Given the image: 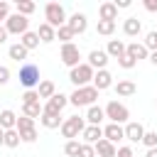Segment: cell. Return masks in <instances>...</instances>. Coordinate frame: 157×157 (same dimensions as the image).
Wrapping results in <instances>:
<instances>
[{
    "label": "cell",
    "instance_id": "cell-1",
    "mask_svg": "<svg viewBox=\"0 0 157 157\" xmlns=\"http://www.w3.org/2000/svg\"><path fill=\"white\" fill-rule=\"evenodd\" d=\"M66 10H64V5L61 2H47L44 5V22L47 25H52L54 29H59V27H64L66 25Z\"/></svg>",
    "mask_w": 157,
    "mask_h": 157
},
{
    "label": "cell",
    "instance_id": "cell-2",
    "mask_svg": "<svg viewBox=\"0 0 157 157\" xmlns=\"http://www.w3.org/2000/svg\"><path fill=\"white\" fill-rule=\"evenodd\" d=\"M96 98H98V91L91 83V86H83V88H74V93L69 96V103L76 105V108H81V105L91 108V105H96Z\"/></svg>",
    "mask_w": 157,
    "mask_h": 157
},
{
    "label": "cell",
    "instance_id": "cell-3",
    "mask_svg": "<svg viewBox=\"0 0 157 157\" xmlns=\"http://www.w3.org/2000/svg\"><path fill=\"white\" fill-rule=\"evenodd\" d=\"M93 76H96V71H93L88 64H78L76 69H69V81H71L76 88L91 86V83H93Z\"/></svg>",
    "mask_w": 157,
    "mask_h": 157
},
{
    "label": "cell",
    "instance_id": "cell-4",
    "mask_svg": "<svg viewBox=\"0 0 157 157\" xmlns=\"http://www.w3.org/2000/svg\"><path fill=\"white\" fill-rule=\"evenodd\" d=\"M86 130V118H78V115H69L64 123H61V135L66 140H78V135Z\"/></svg>",
    "mask_w": 157,
    "mask_h": 157
},
{
    "label": "cell",
    "instance_id": "cell-5",
    "mask_svg": "<svg viewBox=\"0 0 157 157\" xmlns=\"http://www.w3.org/2000/svg\"><path fill=\"white\" fill-rule=\"evenodd\" d=\"M20 83L27 91H37V86H39V66L37 64H22L20 66Z\"/></svg>",
    "mask_w": 157,
    "mask_h": 157
},
{
    "label": "cell",
    "instance_id": "cell-6",
    "mask_svg": "<svg viewBox=\"0 0 157 157\" xmlns=\"http://www.w3.org/2000/svg\"><path fill=\"white\" fill-rule=\"evenodd\" d=\"M103 110H105V118H108L110 123H118V125L128 123V118H130V110H128L120 101H108V105H105Z\"/></svg>",
    "mask_w": 157,
    "mask_h": 157
},
{
    "label": "cell",
    "instance_id": "cell-7",
    "mask_svg": "<svg viewBox=\"0 0 157 157\" xmlns=\"http://www.w3.org/2000/svg\"><path fill=\"white\" fill-rule=\"evenodd\" d=\"M5 29H7L10 34L22 37L25 32H29V20H27L25 15H20V12H12V15L7 17V22H5Z\"/></svg>",
    "mask_w": 157,
    "mask_h": 157
},
{
    "label": "cell",
    "instance_id": "cell-8",
    "mask_svg": "<svg viewBox=\"0 0 157 157\" xmlns=\"http://www.w3.org/2000/svg\"><path fill=\"white\" fill-rule=\"evenodd\" d=\"M59 56H61V61H64L69 69H76L78 64H83V61H81V49H78V44H74V42H71V44H61V54H59Z\"/></svg>",
    "mask_w": 157,
    "mask_h": 157
},
{
    "label": "cell",
    "instance_id": "cell-9",
    "mask_svg": "<svg viewBox=\"0 0 157 157\" xmlns=\"http://www.w3.org/2000/svg\"><path fill=\"white\" fill-rule=\"evenodd\" d=\"M69 105V96H64L61 91L59 93H54L47 103H44V113H49V115H61V110Z\"/></svg>",
    "mask_w": 157,
    "mask_h": 157
},
{
    "label": "cell",
    "instance_id": "cell-10",
    "mask_svg": "<svg viewBox=\"0 0 157 157\" xmlns=\"http://www.w3.org/2000/svg\"><path fill=\"white\" fill-rule=\"evenodd\" d=\"M108 59H110V56L105 54V49H93V52L88 54V61H86V64H88L93 71H103V69L108 66Z\"/></svg>",
    "mask_w": 157,
    "mask_h": 157
},
{
    "label": "cell",
    "instance_id": "cell-11",
    "mask_svg": "<svg viewBox=\"0 0 157 157\" xmlns=\"http://www.w3.org/2000/svg\"><path fill=\"white\" fill-rule=\"evenodd\" d=\"M66 27H69L74 34H83V32H86V27H88V20H86V15H83V12H74V15H69Z\"/></svg>",
    "mask_w": 157,
    "mask_h": 157
},
{
    "label": "cell",
    "instance_id": "cell-12",
    "mask_svg": "<svg viewBox=\"0 0 157 157\" xmlns=\"http://www.w3.org/2000/svg\"><path fill=\"white\" fill-rule=\"evenodd\" d=\"M103 137L108 140V142H120V140H125V128L123 125H118V123H108L105 128H103Z\"/></svg>",
    "mask_w": 157,
    "mask_h": 157
},
{
    "label": "cell",
    "instance_id": "cell-13",
    "mask_svg": "<svg viewBox=\"0 0 157 157\" xmlns=\"http://www.w3.org/2000/svg\"><path fill=\"white\" fill-rule=\"evenodd\" d=\"M110 86H113V74H110L108 69L96 71V76H93V88L101 93V91H105V88H110Z\"/></svg>",
    "mask_w": 157,
    "mask_h": 157
},
{
    "label": "cell",
    "instance_id": "cell-14",
    "mask_svg": "<svg viewBox=\"0 0 157 157\" xmlns=\"http://www.w3.org/2000/svg\"><path fill=\"white\" fill-rule=\"evenodd\" d=\"M142 137H145V128H142V123H125V140H130V142H142Z\"/></svg>",
    "mask_w": 157,
    "mask_h": 157
},
{
    "label": "cell",
    "instance_id": "cell-15",
    "mask_svg": "<svg viewBox=\"0 0 157 157\" xmlns=\"http://www.w3.org/2000/svg\"><path fill=\"white\" fill-rule=\"evenodd\" d=\"M81 137H83L86 145H96V142L103 140V128L101 125H86V130L81 132Z\"/></svg>",
    "mask_w": 157,
    "mask_h": 157
},
{
    "label": "cell",
    "instance_id": "cell-16",
    "mask_svg": "<svg viewBox=\"0 0 157 157\" xmlns=\"http://www.w3.org/2000/svg\"><path fill=\"white\" fill-rule=\"evenodd\" d=\"M125 54L132 56L135 61H140V59H150V52H147V47H145L142 42H130L128 49H125Z\"/></svg>",
    "mask_w": 157,
    "mask_h": 157
},
{
    "label": "cell",
    "instance_id": "cell-17",
    "mask_svg": "<svg viewBox=\"0 0 157 157\" xmlns=\"http://www.w3.org/2000/svg\"><path fill=\"white\" fill-rule=\"evenodd\" d=\"M125 49H128V44H125L123 39H108L105 54L113 56V59H120V56H125Z\"/></svg>",
    "mask_w": 157,
    "mask_h": 157
},
{
    "label": "cell",
    "instance_id": "cell-18",
    "mask_svg": "<svg viewBox=\"0 0 157 157\" xmlns=\"http://www.w3.org/2000/svg\"><path fill=\"white\" fill-rule=\"evenodd\" d=\"M93 147H96V157H118V147L113 142H108L105 137L101 142H96Z\"/></svg>",
    "mask_w": 157,
    "mask_h": 157
},
{
    "label": "cell",
    "instance_id": "cell-19",
    "mask_svg": "<svg viewBox=\"0 0 157 157\" xmlns=\"http://www.w3.org/2000/svg\"><path fill=\"white\" fill-rule=\"evenodd\" d=\"M98 20H110V22H115V20H118V7H115V2H101V5H98Z\"/></svg>",
    "mask_w": 157,
    "mask_h": 157
},
{
    "label": "cell",
    "instance_id": "cell-20",
    "mask_svg": "<svg viewBox=\"0 0 157 157\" xmlns=\"http://www.w3.org/2000/svg\"><path fill=\"white\" fill-rule=\"evenodd\" d=\"M105 120V110L101 105H91L86 110V125H101Z\"/></svg>",
    "mask_w": 157,
    "mask_h": 157
},
{
    "label": "cell",
    "instance_id": "cell-21",
    "mask_svg": "<svg viewBox=\"0 0 157 157\" xmlns=\"http://www.w3.org/2000/svg\"><path fill=\"white\" fill-rule=\"evenodd\" d=\"M0 128H2V130H15V128H17V115H15V110L5 108V110L0 113Z\"/></svg>",
    "mask_w": 157,
    "mask_h": 157
},
{
    "label": "cell",
    "instance_id": "cell-22",
    "mask_svg": "<svg viewBox=\"0 0 157 157\" xmlns=\"http://www.w3.org/2000/svg\"><path fill=\"white\" fill-rule=\"evenodd\" d=\"M123 32H125L128 37H137V34L142 32V22H140L137 17H128V20L123 22Z\"/></svg>",
    "mask_w": 157,
    "mask_h": 157
},
{
    "label": "cell",
    "instance_id": "cell-23",
    "mask_svg": "<svg viewBox=\"0 0 157 157\" xmlns=\"http://www.w3.org/2000/svg\"><path fill=\"white\" fill-rule=\"evenodd\" d=\"M42 113H44V105L39 103V101H34V103H22V115H27V118H42Z\"/></svg>",
    "mask_w": 157,
    "mask_h": 157
},
{
    "label": "cell",
    "instance_id": "cell-24",
    "mask_svg": "<svg viewBox=\"0 0 157 157\" xmlns=\"http://www.w3.org/2000/svg\"><path fill=\"white\" fill-rule=\"evenodd\" d=\"M37 34H39V42H44V44H49V42H54V39H56V29H54L52 25H47V22H42V25H39Z\"/></svg>",
    "mask_w": 157,
    "mask_h": 157
},
{
    "label": "cell",
    "instance_id": "cell-25",
    "mask_svg": "<svg viewBox=\"0 0 157 157\" xmlns=\"http://www.w3.org/2000/svg\"><path fill=\"white\" fill-rule=\"evenodd\" d=\"M20 44H22V47H25L27 52H32V49H37V47H39V34L29 29V32H25V34L20 37Z\"/></svg>",
    "mask_w": 157,
    "mask_h": 157
},
{
    "label": "cell",
    "instance_id": "cell-26",
    "mask_svg": "<svg viewBox=\"0 0 157 157\" xmlns=\"http://www.w3.org/2000/svg\"><path fill=\"white\" fill-rule=\"evenodd\" d=\"M7 54H10V59H15V61L20 64V61H25V59H27V54H29V52H27L20 42H15V44H10V47H7Z\"/></svg>",
    "mask_w": 157,
    "mask_h": 157
},
{
    "label": "cell",
    "instance_id": "cell-27",
    "mask_svg": "<svg viewBox=\"0 0 157 157\" xmlns=\"http://www.w3.org/2000/svg\"><path fill=\"white\" fill-rule=\"evenodd\" d=\"M37 93H39V98H52L54 93H56V86H54V81H49V78H44V81H39V86H37Z\"/></svg>",
    "mask_w": 157,
    "mask_h": 157
},
{
    "label": "cell",
    "instance_id": "cell-28",
    "mask_svg": "<svg viewBox=\"0 0 157 157\" xmlns=\"http://www.w3.org/2000/svg\"><path fill=\"white\" fill-rule=\"evenodd\" d=\"M113 88H115V93H118V96H132V93L137 91V86H135L132 81H128V78H125V81H118Z\"/></svg>",
    "mask_w": 157,
    "mask_h": 157
},
{
    "label": "cell",
    "instance_id": "cell-29",
    "mask_svg": "<svg viewBox=\"0 0 157 157\" xmlns=\"http://www.w3.org/2000/svg\"><path fill=\"white\" fill-rule=\"evenodd\" d=\"M39 123L47 128V130H54V128H61V115H49V113H42V118H39Z\"/></svg>",
    "mask_w": 157,
    "mask_h": 157
},
{
    "label": "cell",
    "instance_id": "cell-30",
    "mask_svg": "<svg viewBox=\"0 0 157 157\" xmlns=\"http://www.w3.org/2000/svg\"><path fill=\"white\" fill-rule=\"evenodd\" d=\"M34 10H37V5H34L32 0H17V2H15V12H20V15H25V17H29Z\"/></svg>",
    "mask_w": 157,
    "mask_h": 157
},
{
    "label": "cell",
    "instance_id": "cell-31",
    "mask_svg": "<svg viewBox=\"0 0 157 157\" xmlns=\"http://www.w3.org/2000/svg\"><path fill=\"white\" fill-rule=\"evenodd\" d=\"M96 32H98V34H103V37H110V34L115 32V22H110V20H98Z\"/></svg>",
    "mask_w": 157,
    "mask_h": 157
},
{
    "label": "cell",
    "instance_id": "cell-32",
    "mask_svg": "<svg viewBox=\"0 0 157 157\" xmlns=\"http://www.w3.org/2000/svg\"><path fill=\"white\" fill-rule=\"evenodd\" d=\"M20 142H22V137H20L17 128L15 130H5V147H17Z\"/></svg>",
    "mask_w": 157,
    "mask_h": 157
},
{
    "label": "cell",
    "instance_id": "cell-33",
    "mask_svg": "<svg viewBox=\"0 0 157 157\" xmlns=\"http://www.w3.org/2000/svg\"><path fill=\"white\" fill-rule=\"evenodd\" d=\"M74 37H76V34H74V32H71L66 25L56 29V39H61V44H71V42H74Z\"/></svg>",
    "mask_w": 157,
    "mask_h": 157
},
{
    "label": "cell",
    "instance_id": "cell-34",
    "mask_svg": "<svg viewBox=\"0 0 157 157\" xmlns=\"http://www.w3.org/2000/svg\"><path fill=\"white\" fill-rule=\"evenodd\" d=\"M78 150H81L78 140H66V145H64V155L66 157H78Z\"/></svg>",
    "mask_w": 157,
    "mask_h": 157
},
{
    "label": "cell",
    "instance_id": "cell-35",
    "mask_svg": "<svg viewBox=\"0 0 157 157\" xmlns=\"http://www.w3.org/2000/svg\"><path fill=\"white\" fill-rule=\"evenodd\" d=\"M25 130H34V120L27 115H20L17 118V132H25Z\"/></svg>",
    "mask_w": 157,
    "mask_h": 157
},
{
    "label": "cell",
    "instance_id": "cell-36",
    "mask_svg": "<svg viewBox=\"0 0 157 157\" xmlns=\"http://www.w3.org/2000/svg\"><path fill=\"white\" fill-rule=\"evenodd\" d=\"M142 44L147 47V52H157V29L147 32V34H145V42H142Z\"/></svg>",
    "mask_w": 157,
    "mask_h": 157
},
{
    "label": "cell",
    "instance_id": "cell-37",
    "mask_svg": "<svg viewBox=\"0 0 157 157\" xmlns=\"http://www.w3.org/2000/svg\"><path fill=\"white\" fill-rule=\"evenodd\" d=\"M142 145H145L147 150H152V147H157V132H155V130H145V137H142Z\"/></svg>",
    "mask_w": 157,
    "mask_h": 157
},
{
    "label": "cell",
    "instance_id": "cell-38",
    "mask_svg": "<svg viewBox=\"0 0 157 157\" xmlns=\"http://www.w3.org/2000/svg\"><path fill=\"white\" fill-rule=\"evenodd\" d=\"M78 157H96V147H93V145H86V142H81Z\"/></svg>",
    "mask_w": 157,
    "mask_h": 157
},
{
    "label": "cell",
    "instance_id": "cell-39",
    "mask_svg": "<svg viewBox=\"0 0 157 157\" xmlns=\"http://www.w3.org/2000/svg\"><path fill=\"white\" fill-rule=\"evenodd\" d=\"M135 64H137V61H135V59H132V56H128V54H125V56H120V59H118V66H120V69H132V66H135Z\"/></svg>",
    "mask_w": 157,
    "mask_h": 157
},
{
    "label": "cell",
    "instance_id": "cell-40",
    "mask_svg": "<svg viewBox=\"0 0 157 157\" xmlns=\"http://www.w3.org/2000/svg\"><path fill=\"white\" fill-rule=\"evenodd\" d=\"M7 17H10V2L0 0V22L5 25V22H7Z\"/></svg>",
    "mask_w": 157,
    "mask_h": 157
},
{
    "label": "cell",
    "instance_id": "cell-41",
    "mask_svg": "<svg viewBox=\"0 0 157 157\" xmlns=\"http://www.w3.org/2000/svg\"><path fill=\"white\" fill-rule=\"evenodd\" d=\"M34 101H39V93L37 91H25L22 93V103H34Z\"/></svg>",
    "mask_w": 157,
    "mask_h": 157
},
{
    "label": "cell",
    "instance_id": "cell-42",
    "mask_svg": "<svg viewBox=\"0 0 157 157\" xmlns=\"http://www.w3.org/2000/svg\"><path fill=\"white\" fill-rule=\"evenodd\" d=\"M10 76H12V71H10L7 66H0V86H5V83L10 81Z\"/></svg>",
    "mask_w": 157,
    "mask_h": 157
},
{
    "label": "cell",
    "instance_id": "cell-43",
    "mask_svg": "<svg viewBox=\"0 0 157 157\" xmlns=\"http://www.w3.org/2000/svg\"><path fill=\"white\" fill-rule=\"evenodd\" d=\"M142 5H145L147 12H155V15H157V0H145Z\"/></svg>",
    "mask_w": 157,
    "mask_h": 157
},
{
    "label": "cell",
    "instance_id": "cell-44",
    "mask_svg": "<svg viewBox=\"0 0 157 157\" xmlns=\"http://www.w3.org/2000/svg\"><path fill=\"white\" fill-rule=\"evenodd\" d=\"M118 157H135L132 155V147H128V145L125 147H118Z\"/></svg>",
    "mask_w": 157,
    "mask_h": 157
},
{
    "label": "cell",
    "instance_id": "cell-45",
    "mask_svg": "<svg viewBox=\"0 0 157 157\" xmlns=\"http://www.w3.org/2000/svg\"><path fill=\"white\" fill-rule=\"evenodd\" d=\"M7 37H10V32L5 29V25H0V44H5V42H7Z\"/></svg>",
    "mask_w": 157,
    "mask_h": 157
},
{
    "label": "cell",
    "instance_id": "cell-46",
    "mask_svg": "<svg viewBox=\"0 0 157 157\" xmlns=\"http://www.w3.org/2000/svg\"><path fill=\"white\" fill-rule=\"evenodd\" d=\"M115 7L118 10H125V7H130V0H115Z\"/></svg>",
    "mask_w": 157,
    "mask_h": 157
},
{
    "label": "cell",
    "instance_id": "cell-47",
    "mask_svg": "<svg viewBox=\"0 0 157 157\" xmlns=\"http://www.w3.org/2000/svg\"><path fill=\"white\" fill-rule=\"evenodd\" d=\"M150 64H155V66H157V52H150Z\"/></svg>",
    "mask_w": 157,
    "mask_h": 157
},
{
    "label": "cell",
    "instance_id": "cell-48",
    "mask_svg": "<svg viewBox=\"0 0 157 157\" xmlns=\"http://www.w3.org/2000/svg\"><path fill=\"white\" fill-rule=\"evenodd\" d=\"M145 157H157V147H152V150H147V155Z\"/></svg>",
    "mask_w": 157,
    "mask_h": 157
},
{
    "label": "cell",
    "instance_id": "cell-49",
    "mask_svg": "<svg viewBox=\"0 0 157 157\" xmlns=\"http://www.w3.org/2000/svg\"><path fill=\"white\" fill-rule=\"evenodd\" d=\"M0 145H5V130L0 128Z\"/></svg>",
    "mask_w": 157,
    "mask_h": 157
}]
</instances>
